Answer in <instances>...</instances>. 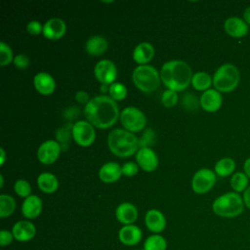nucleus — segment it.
I'll use <instances>...</instances> for the list:
<instances>
[{
	"mask_svg": "<svg viewBox=\"0 0 250 250\" xmlns=\"http://www.w3.org/2000/svg\"><path fill=\"white\" fill-rule=\"evenodd\" d=\"M15 239L12 230H8V229H1L0 230V245L2 247H6L8 245H10L13 240Z\"/></svg>",
	"mask_w": 250,
	"mask_h": 250,
	"instance_id": "e433bc0d",
	"label": "nucleus"
},
{
	"mask_svg": "<svg viewBox=\"0 0 250 250\" xmlns=\"http://www.w3.org/2000/svg\"><path fill=\"white\" fill-rule=\"evenodd\" d=\"M14 59L15 57L13 55V51L10 48V46L5 42H1L0 43V64L2 66L8 65L12 62H14Z\"/></svg>",
	"mask_w": 250,
	"mask_h": 250,
	"instance_id": "2f4dec72",
	"label": "nucleus"
},
{
	"mask_svg": "<svg viewBox=\"0 0 250 250\" xmlns=\"http://www.w3.org/2000/svg\"><path fill=\"white\" fill-rule=\"evenodd\" d=\"M42 200L37 195H29L24 198L21 204V214L26 219H35L37 218L42 211Z\"/></svg>",
	"mask_w": 250,
	"mask_h": 250,
	"instance_id": "412c9836",
	"label": "nucleus"
},
{
	"mask_svg": "<svg viewBox=\"0 0 250 250\" xmlns=\"http://www.w3.org/2000/svg\"><path fill=\"white\" fill-rule=\"evenodd\" d=\"M154 56V48L150 43L142 42L133 51V60L140 65L146 64Z\"/></svg>",
	"mask_w": 250,
	"mask_h": 250,
	"instance_id": "5701e85b",
	"label": "nucleus"
},
{
	"mask_svg": "<svg viewBox=\"0 0 250 250\" xmlns=\"http://www.w3.org/2000/svg\"><path fill=\"white\" fill-rule=\"evenodd\" d=\"M66 31L65 22L59 18H53L47 21L43 25V35L49 40L61 39Z\"/></svg>",
	"mask_w": 250,
	"mask_h": 250,
	"instance_id": "2eb2a0df",
	"label": "nucleus"
},
{
	"mask_svg": "<svg viewBox=\"0 0 250 250\" xmlns=\"http://www.w3.org/2000/svg\"><path fill=\"white\" fill-rule=\"evenodd\" d=\"M145 224L148 230L154 234H159L166 228V218L161 211L150 209L146 213Z\"/></svg>",
	"mask_w": 250,
	"mask_h": 250,
	"instance_id": "4468645a",
	"label": "nucleus"
},
{
	"mask_svg": "<svg viewBox=\"0 0 250 250\" xmlns=\"http://www.w3.org/2000/svg\"><path fill=\"white\" fill-rule=\"evenodd\" d=\"M14 64L19 69H25L29 65V59L26 55L19 54L14 59Z\"/></svg>",
	"mask_w": 250,
	"mask_h": 250,
	"instance_id": "4c0bfd02",
	"label": "nucleus"
},
{
	"mask_svg": "<svg viewBox=\"0 0 250 250\" xmlns=\"http://www.w3.org/2000/svg\"><path fill=\"white\" fill-rule=\"evenodd\" d=\"M0 152H1V166L4 164V162H5V159H6V154H5V151H4V148L3 147H1L0 148Z\"/></svg>",
	"mask_w": 250,
	"mask_h": 250,
	"instance_id": "a18cd8bd",
	"label": "nucleus"
},
{
	"mask_svg": "<svg viewBox=\"0 0 250 250\" xmlns=\"http://www.w3.org/2000/svg\"><path fill=\"white\" fill-rule=\"evenodd\" d=\"M109 97L114 100L115 102L117 101H122L126 98L127 96V89L125 85L119 82H114L109 85Z\"/></svg>",
	"mask_w": 250,
	"mask_h": 250,
	"instance_id": "7c9ffc66",
	"label": "nucleus"
},
{
	"mask_svg": "<svg viewBox=\"0 0 250 250\" xmlns=\"http://www.w3.org/2000/svg\"><path fill=\"white\" fill-rule=\"evenodd\" d=\"M154 140V131L152 129H147L143 134V136L139 139V148L141 147H149L148 146L151 145Z\"/></svg>",
	"mask_w": 250,
	"mask_h": 250,
	"instance_id": "f704fd0d",
	"label": "nucleus"
},
{
	"mask_svg": "<svg viewBox=\"0 0 250 250\" xmlns=\"http://www.w3.org/2000/svg\"><path fill=\"white\" fill-rule=\"evenodd\" d=\"M75 100H76V102H79L80 104H87L88 102L90 101L89 95L85 91H78L75 94Z\"/></svg>",
	"mask_w": 250,
	"mask_h": 250,
	"instance_id": "ea45409f",
	"label": "nucleus"
},
{
	"mask_svg": "<svg viewBox=\"0 0 250 250\" xmlns=\"http://www.w3.org/2000/svg\"><path fill=\"white\" fill-rule=\"evenodd\" d=\"M84 114L87 121L99 129H107L120 118L117 103L105 95L91 99L85 104Z\"/></svg>",
	"mask_w": 250,
	"mask_h": 250,
	"instance_id": "f257e3e1",
	"label": "nucleus"
},
{
	"mask_svg": "<svg viewBox=\"0 0 250 250\" xmlns=\"http://www.w3.org/2000/svg\"><path fill=\"white\" fill-rule=\"evenodd\" d=\"M120 122L125 130L131 133L142 131L146 124L144 112L135 106L125 107L120 113Z\"/></svg>",
	"mask_w": 250,
	"mask_h": 250,
	"instance_id": "0eeeda50",
	"label": "nucleus"
},
{
	"mask_svg": "<svg viewBox=\"0 0 250 250\" xmlns=\"http://www.w3.org/2000/svg\"><path fill=\"white\" fill-rule=\"evenodd\" d=\"M26 31L30 35H38L43 32V26L38 21H31L26 25Z\"/></svg>",
	"mask_w": 250,
	"mask_h": 250,
	"instance_id": "58836bf2",
	"label": "nucleus"
},
{
	"mask_svg": "<svg viewBox=\"0 0 250 250\" xmlns=\"http://www.w3.org/2000/svg\"><path fill=\"white\" fill-rule=\"evenodd\" d=\"M74 142L81 146H90L96 139L94 126L86 120H78L71 127Z\"/></svg>",
	"mask_w": 250,
	"mask_h": 250,
	"instance_id": "6e6552de",
	"label": "nucleus"
},
{
	"mask_svg": "<svg viewBox=\"0 0 250 250\" xmlns=\"http://www.w3.org/2000/svg\"><path fill=\"white\" fill-rule=\"evenodd\" d=\"M94 74L101 84L110 85L117 76V68L109 60H102L95 65Z\"/></svg>",
	"mask_w": 250,
	"mask_h": 250,
	"instance_id": "9d476101",
	"label": "nucleus"
},
{
	"mask_svg": "<svg viewBox=\"0 0 250 250\" xmlns=\"http://www.w3.org/2000/svg\"><path fill=\"white\" fill-rule=\"evenodd\" d=\"M12 232L15 239L19 242H27L34 238L36 228L33 223L28 220L18 221L12 228Z\"/></svg>",
	"mask_w": 250,
	"mask_h": 250,
	"instance_id": "ddd939ff",
	"label": "nucleus"
},
{
	"mask_svg": "<svg viewBox=\"0 0 250 250\" xmlns=\"http://www.w3.org/2000/svg\"><path fill=\"white\" fill-rule=\"evenodd\" d=\"M137 164L146 172H153L158 166V157L150 147H141L136 153Z\"/></svg>",
	"mask_w": 250,
	"mask_h": 250,
	"instance_id": "f8f14e48",
	"label": "nucleus"
},
{
	"mask_svg": "<svg viewBox=\"0 0 250 250\" xmlns=\"http://www.w3.org/2000/svg\"><path fill=\"white\" fill-rule=\"evenodd\" d=\"M61 149L62 147L57 141H45L37 149V158L42 164L50 165L59 158Z\"/></svg>",
	"mask_w": 250,
	"mask_h": 250,
	"instance_id": "9b49d317",
	"label": "nucleus"
},
{
	"mask_svg": "<svg viewBox=\"0 0 250 250\" xmlns=\"http://www.w3.org/2000/svg\"><path fill=\"white\" fill-rule=\"evenodd\" d=\"M211 84H213V78H211L208 73L203 71L196 72L191 78V85L197 91L205 92L209 89Z\"/></svg>",
	"mask_w": 250,
	"mask_h": 250,
	"instance_id": "a878e982",
	"label": "nucleus"
},
{
	"mask_svg": "<svg viewBox=\"0 0 250 250\" xmlns=\"http://www.w3.org/2000/svg\"><path fill=\"white\" fill-rule=\"evenodd\" d=\"M223 103L222 95L216 89H208L200 97L199 104L201 107L207 112L217 111Z\"/></svg>",
	"mask_w": 250,
	"mask_h": 250,
	"instance_id": "dca6fc26",
	"label": "nucleus"
},
{
	"mask_svg": "<svg viewBox=\"0 0 250 250\" xmlns=\"http://www.w3.org/2000/svg\"><path fill=\"white\" fill-rule=\"evenodd\" d=\"M122 174L127 177L135 176L139 171V165L134 162H126L122 166Z\"/></svg>",
	"mask_w": 250,
	"mask_h": 250,
	"instance_id": "c9c22d12",
	"label": "nucleus"
},
{
	"mask_svg": "<svg viewBox=\"0 0 250 250\" xmlns=\"http://www.w3.org/2000/svg\"><path fill=\"white\" fill-rule=\"evenodd\" d=\"M132 80L135 86L144 93L154 92L160 84V74L149 64L137 66L132 73Z\"/></svg>",
	"mask_w": 250,
	"mask_h": 250,
	"instance_id": "39448f33",
	"label": "nucleus"
},
{
	"mask_svg": "<svg viewBox=\"0 0 250 250\" xmlns=\"http://www.w3.org/2000/svg\"><path fill=\"white\" fill-rule=\"evenodd\" d=\"M240 74L237 67L231 63L221 65L213 75V85L219 92L229 93L233 91L239 83Z\"/></svg>",
	"mask_w": 250,
	"mask_h": 250,
	"instance_id": "423d86ee",
	"label": "nucleus"
},
{
	"mask_svg": "<svg viewBox=\"0 0 250 250\" xmlns=\"http://www.w3.org/2000/svg\"><path fill=\"white\" fill-rule=\"evenodd\" d=\"M0 182H1V188L3 187V184H4V178H3V175H0Z\"/></svg>",
	"mask_w": 250,
	"mask_h": 250,
	"instance_id": "de8ad7c7",
	"label": "nucleus"
},
{
	"mask_svg": "<svg viewBox=\"0 0 250 250\" xmlns=\"http://www.w3.org/2000/svg\"><path fill=\"white\" fill-rule=\"evenodd\" d=\"M235 170V162L229 157L220 159L215 164V173L220 177H228Z\"/></svg>",
	"mask_w": 250,
	"mask_h": 250,
	"instance_id": "cd10ccee",
	"label": "nucleus"
},
{
	"mask_svg": "<svg viewBox=\"0 0 250 250\" xmlns=\"http://www.w3.org/2000/svg\"><path fill=\"white\" fill-rule=\"evenodd\" d=\"M69 137V133L67 131L66 128H62L58 131V134H57V138L60 142H65Z\"/></svg>",
	"mask_w": 250,
	"mask_h": 250,
	"instance_id": "a19ab883",
	"label": "nucleus"
},
{
	"mask_svg": "<svg viewBox=\"0 0 250 250\" xmlns=\"http://www.w3.org/2000/svg\"><path fill=\"white\" fill-rule=\"evenodd\" d=\"M14 190L15 192L20 196V197H28L29 195H31V186L30 184L22 179H19L18 181H16L15 185H14Z\"/></svg>",
	"mask_w": 250,
	"mask_h": 250,
	"instance_id": "473e14b6",
	"label": "nucleus"
},
{
	"mask_svg": "<svg viewBox=\"0 0 250 250\" xmlns=\"http://www.w3.org/2000/svg\"><path fill=\"white\" fill-rule=\"evenodd\" d=\"M143 237L142 229L136 225L123 226L118 231L119 241L126 246L137 245Z\"/></svg>",
	"mask_w": 250,
	"mask_h": 250,
	"instance_id": "f3484780",
	"label": "nucleus"
},
{
	"mask_svg": "<svg viewBox=\"0 0 250 250\" xmlns=\"http://www.w3.org/2000/svg\"><path fill=\"white\" fill-rule=\"evenodd\" d=\"M244 206L242 197L237 192L229 191L214 200L212 210L219 217L230 219L239 216L243 212Z\"/></svg>",
	"mask_w": 250,
	"mask_h": 250,
	"instance_id": "20e7f679",
	"label": "nucleus"
},
{
	"mask_svg": "<svg viewBox=\"0 0 250 250\" xmlns=\"http://www.w3.org/2000/svg\"><path fill=\"white\" fill-rule=\"evenodd\" d=\"M178 100H179L178 94L173 90L167 89L162 93L161 103L165 107H172L176 105V104L178 103Z\"/></svg>",
	"mask_w": 250,
	"mask_h": 250,
	"instance_id": "72a5a7b5",
	"label": "nucleus"
},
{
	"mask_svg": "<svg viewBox=\"0 0 250 250\" xmlns=\"http://www.w3.org/2000/svg\"><path fill=\"white\" fill-rule=\"evenodd\" d=\"M37 186L43 192L53 193L59 188V181L54 174L44 172L38 176Z\"/></svg>",
	"mask_w": 250,
	"mask_h": 250,
	"instance_id": "393cba45",
	"label": "nucleus"
},
{
	"mask_svg": "<svg viewBox=\"0 0 250 250\" xmlns=\"http://www.w3.org/2000/svg\"><path fill=\"white\" fill-rule=\"evenodd\" d=\"M115 217L123 226L133 225L138 219V210L130 202L120 203L115 210Z\"/></svg>",
	"mask_w": 250,
	"mask_h": 250,
	"instance_id": "a211bd4d",
	"label": "nucleus"
},
{
	"mask_svg": "<svg viewBox=\"0 0 250 250\" xmlns=\"http://www.w3.org/2000/svg\"><path fill=\"white\" fill-rule=\"evenodd\" d=\"M107 146L114 155L121 158L130 157L139 149V139L134 133L116 128L108 134Z\"/></svg>",
	"mask_w": 250,
	"mask_h": 250,
	"instance_id": "7ed1b4c3",
	"label": "nucleus"
},
{
	"mask_svg": "<svg viewBox=\"0 0 250 250\" xmlns=\"http://www.w3.org/2000/svg\"><path fill=\"white\" fill-rule=\"evenodd\" d=\"M33 84L36 91L43 96L52 95L56 89L55 79L47 72H38L33 78Z\"/></svg>",
	"mask_w": 250,
	"mask_h": 250,
	"instance_id": "aec40b11",
	"label": "nucleus"
},
{
	"mask_svg": "<svg viewBox=\"0 0 250 250\" xmlns=\"http://www.w3.org/2000/svg\"><path fill=\"white\" fill-rule=\"evenodd\" d=\"M248 186V177L243 172H236L230 178V187L234 190V192L245 191Z\"/></svg>",
	"mask_w": 250,
	"mask_h": 250,
	"instance_id": "c756f323",
	"label": "nucleus"
},
{
	"mask_svg": "<svg viewBox=\"0 0 250 250\" xmlns=\"http://www.w3.org/2000/svg\"><path fill=\"white\" fill-rule=\"evenodd\" d=\"M243 170L245 175L248 177V179H250V157L245 160L243 164Z\"/></svg>",
	"mask_w": 250,
	"mask_h": 250,
	"instance_id": "37998d69",
	"label": "nucleus"
},
{
	"mask_svg": "<svg viewBox=\"0 0 250 250\" xmlns=\"http://www.w3.org/2000/svg\"><path fill=\"white\" fill-rule=\"evenodd\" d=\"M122 175V168L116 162L104 163L99 170V178L105 184H111L118 181Z\"/></svg>",
	"mask_w": 250,
	"mask_h": 250,
	"instance_id": "4be33fe9",
	"label": "nucleus"
},
{
	"mask_svg": "<svg viewBox=\"0 0 250 250\" xmlns=\"http://www.w3.org/2000/svg\"><path fill=\"white\" fill-rule=\"evenodd\" d=\"M216 183V173L208 168L199 169L192 177L191 188L195 193L208 192Z\"/></svg>",
	"mask_w": 250,
	"mask_h": 250,
	"instance_id": "1a4fd4ad",
	"label": "nucleus"
},
{
	"mask_svg": "<svg viewBox=\"0 0 250 250\" xmlns=\"http://www.w3.org/2000/svg\"><path fill=\"white\" fill-rule=\"evenodd\" d=\"M224 29L229 36L240 38L248 33L249 25L240 18L230 17L226 20L224 23Z\"/></svg>",
	"mask_w": 250,
	"mask_h": 250,
	"instance_id": "6ab92c4d",
	"label": "nucleus"
},
{
	"mask_svg": "<svg viewBox=\"0 0 250 250\" xmlns=\"http://www.w3.org/2000/svg\"><path fill=\"white\" fill-rule=\"evenodd\" d=\"M242 199H243L244 205H245L248 209H250V187L247 188L245 189V191L243 192Z\"/></svg>",
	"mask_w": 250,
	"mask_h": 250,
	"instance_id": "79ce46f5",
	"label": "nucleus"
},
{
	"mask_svg": "<svg viewBox=\"0 0 250 250\" xmlns=\"http://www.w3.org/2000/svg\"><path fill=\"white\" fill-rule=\"evenodd\" d=\"M108 47L107 40L100 35L91 36L85 45L87 53L91 56H100L104 54Z\"/></svg>",
	"mask_w": 250,
	"mask_h": 250,
	"instance_id": "b1692460",
	"label": "nucleus"
},
{
	"mask_svg": "<svg viewBox=\"0 0 250 250\" xmlns=\"http://www.w3.org/2000/svg\"><path fill=\"white\" fill-rule=\"evenodd\" d=\"M243 21L250 25V6L247 7L243 12Z\"/></svg>",
	"mask_w": 250,
	"mask_h": 250,
	"instance_id": "c03bdc74",
	"label": "nucleus"
},
{
	"mask_svg": "<svg viewBox=\"0 0 250 250\" xmlns=\"http://www.w3.org/2000/svg\"><path fill=\"white\" fill-rule=\"evenodd\" d=\"M17 207L15 198L12 195L2 193L0 195V217L7 218L11 216Z\"/></svg>",
	"mask_w": 250,
	"mask_h": 250,
	"instance_id": "bb28decb",
	"label": "nucleus"
},
{
	"mask_svg": "<svg viewBox=\"0 0 250 250\" xmlns=\"http://www.w3.org/2000/svg\"><path fill=\"white\" fill-rule=\"evenodd\" d=\"M167 241L160 234H151L144 242V250H166Z\"/></svg>",
	"mask_w": 250,
	"mask_h": 250,
	"instance_id": "c85d7f7f",
	"label": "nucleus"
},
{
	"mask_svg": "<svg viewBox=\"0 0 250 250\" xmlns=\"http://www.w3.org/2000/svg\"><path fill=\"white\" fill-rule=\"evenodd\" d=\"M192 76L190 66L180 60L166 62L160 70V78L163 84L167 89L175 92L186 90L191 83Z\"/></svg>",
	"mask_w": 250,
	"mask_h": 250,
	"instance_id": "f03ea898",
	"label": "nucleus"
},
{
	"mask_svg": "<svg viewBox=\"0 0 250 250\" xmlns=\"http://www.w3.org/2000/svg\"><path fill=\"white\" fill-rule=\"evenodd\" d=\"M100 90H101L102 93H106V92L109 91V86H108V85H105V84H102Z\"/></svg>",
	"mask_w": 250,
	"mask_h": 250,
	"instance_id": "49530a36",
	"label": "nucleus"
}]
</instances>
